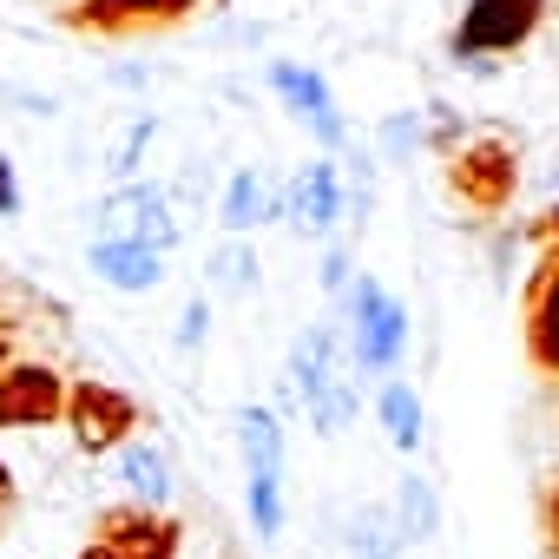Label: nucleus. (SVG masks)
<instances>
[{
  "mask_svg": "<svg viewBox=\"0 0 559 559\" xmlns=\"http://www.w3.org/2000/svg\"><path fill=\"white\" fill-rule=\"evenodd\" d=\"M448 191L480 211V217H500L520 191V152L500 139V132H474L448 152Z\"/></svg>",
  "mask_w": 559,
  "mask_h": 559,
  "instance_id": "obj_1",
  "label": "nucleus"
},
{
  "mask_svg": "<svg viewBox=\"0 0 559 559\" xmlns=\"http://www.w3.org/2000/svg\"><path fill=\"white\" fill-rule=\"evenodd\" d=\"M349 362L356 369H395L408 349V304H395L376 276H356L349 290Z\"/></svg>",
  "mask_w": 559,
  "mask_h": 559,
  "instance_id": "obj_2",
  "label": "nucleus"
},
{
  "mask_svg": "<svg viewBox=\"0 0 559 559\" xmlns=\"http://www.w3.org/2000/svg\"><path fill=\"white\" fill-rule=\"evenodd\" d=\"M139 402L112 382H67V428H73V448L80 454H112V448H132L139 435Z\"/></svg>",
  "mask_w": 559,
  "mask_h": 559,
  "instance_id": "obj_3",
  "label": "nucleus"
},
{
  "mask_svg": "<svg viewBox=\"0 0 559 559\" xmlns=\"http://www.w3.org/2000/svg\"><path fill=\"white\" fill-rule=\"evenodd\" d=\"M546 0H467V14L448 40L454 60H487V53H513L539 34Z\"/></svg>",
  "mask_w": 559,
  "mask_h": 559,
  "instance_id": "obj_4",
  "label": "nucleus"
},
{
  "mask_svg": "<svg viewBox=\"0 0 559 559\" xmlns=\"http://www.w3.org/2000/svg\"><path fill=\"white\" fill-rule=\"evenodd\" d=\"M178 217H171V198L158 191V185H145V178H132V185H112L106 198H99V237H119V243H145V250H171L178 243Z\"/></svg>",
  "mask_w": 559,
  "mask_h": 559,
  "instance_id": "obj_5",
  "label": "nucleus"
},
{
  "mask_svg": "<svg viewBox=\"0 0 559 559\" xmlns=\"http://www.w3.org/2000/svg\"><path fill=\"white\" fill-rule=\"evenodd\" d=\"M67 421V376L53 362H8L0 369V428H53Z\"/></svg>",
  "mask_w": 559,
  "mask_h": 559,
  "instance_id": "obj_6",
  "label": "nucleus"
},
{
  "mask_svg": "<svg viewBox=\"0 0 559 559\" xmlns=\"http://www.w3.org/2000/svg\"><path fill=\"white\" fill-rule=\"evenodd\" d=\"M198 8V0H73L60 14L73 34H106V40H126V34H152V27H171Z\"/></svg>",
  "mask_w": 559,
  "mask_h": 559,
  "instance_id": "obj_7",
  "label": "nucleus"
},
{
  "mask_svg": "<svg viewBox=\"0 0 559 559\" xmlns=\"http://www.w3.org/2000/svg\"><path fill=\"white\" fill-rule=\"evenodd\" d=\"M270 93L284 99V106H290L304 126H310V139H317V145H330V152H336V145L349 139V119L336 112V99H330L323 73H310V67H290V60H276V67H270Z\"/></svg>",
  "mask_w": 559,
  "mask_h": 559,
  "instance_id": "obj_8",
  "label": "nucleus"
},
{
  "mask_svg": "<svg viewBox=\"0 0 559 559\" xmlns=\"http://www.w3.org/2000/svg\"><path fill=\"white\" fill-rule=\"evenodd\" d=\"M99 546L112 559H178V526L158 507L126 500V507H106L99 513Z\"/></svg>",
  "mask_w": 559,
  "mask_h": 559,
  "instance_id": "obj_9",
  "label": "nucleus"
},
{
  "mask_svg": "<svg viewBox=\"0 0 559 559\" xmlns=\"http://www.w3.org/2000/svg\"><path fill=\"white\" fill-rule=\"evenodd\" d=\"M284 217H290L304 237H330V230L343 224V171H336V158H310V165L290 178Z\"/></svg>",
  "mask_w": 559,
  "mask_h": 559,
  "instance_id": "obj_10",
  "label": "nucleus"
},
{
  "mask_svg": "<svg viewBox=\"0 0 559 559\" xmlns=\"http://www.w3.org/2000/svg\"><path fill=\"white\" fill-rule=\"evenodd\" d=\"M349 369H356V362H349V343H343V336H336L330 323L304 330V336H297V349H290V382H297L304 408H310L317 395H330L336 382H356Z\"/></svg>",
  "mask_w": 559,
  "mask_h": 559,
  "instance_id": "obj_11",
  "label": "nucleus"
},
{
  "mask_svg": "<svg viewBox=\"0 0 559 559\" xmlns=\"http://www.w3.org/2000/svg\"><path fill=\"white\" fill-rule=\"evenodd\" d=\"M520 310H526V362L559 382V270L526 276V304Z\"/></svg>",
  "mask_w": 559,
  "mask_h": 559,
  "instance_id": "obj_12",
  "label": "nucleus"
},
{
  "mask_svg": "<svg viewBox=\"0 0 559 559\" xmlns=\"http://www.w3.org/2000/svg\"><path fill=\"white\" fill-rule=\"evenodd\" d=\"M86 263H93L99 284H112V290H158V284H165V257H158V250H145V243L93 237Z\"/></svg>",
  "mask_w": 559,
  "mask_h": 559,
  "instance_id": "obj_13",
  "label": "nucleus"
},
{
  "mask_svg": "<svg viewBox=\"0 0 559 559\" xmlns=\"http://www.w3.org/2000/svg\"><path fill=\"white\" fill-rule=\"evenodd\" d=\"M389 520H395L402 546H421V539H435V533H441V493H435V480H428V474H402Z\"/></svg>",
  "mask_w": 559,
  "mask_h": 559,
  "instance_id": "obj_14",
  "label": "nucleus"
},
{
  "mask_svg": "<svg viewBox=\"0 0 559 559\" xmlns=\"http://www.w3.org/2000/svg\"><path fill=\"white\" fill-rule=\"evenodd\" d=\"M217 217H224V230H230V237H243V230H257L263 217H284V198H270V185H263L257 171H237V178L224 185Z\"/></svg>",
  "mask_w": 559,
  "mask_h": 559,
  "instance_id": "obj_15",
  "label": "nucleus"
},
{
  "mask_svg": "<svg viewBox=\"0 0 559 559\" xmlns=\"http://www.w3.org/2000/svg\"><path fill=\"white\" fill-rule=\"evenodd\" d=\"M237 441H243V467L250 474H284V428L270 408H243L237 415Z\"/></svg>",
  "mask_w": 559,
  "mask_h": 559,
  "instance_id": "obj_16",
  "label": "nucleus"
},
{
  "mask_svg": "<svg viewBox=\"0 0 559 559\" xmlns=\"http://www.w3.org/2000/svg\"><path fill=\"white\" fill-rule=\"evenodd\" d=\"M376 415H382L389 448H402V454H415V448H421V395H415L408 382H389V389H382V402H376Z\"/></svg>",
  "mask_w": 559,
  "mask_h": 559,
  "instance_id": "obj_17",
  "label": "nucleus"
},
{
  "mask_svg": "<svg viewBox=\"0 0 559 559\" xmlns=\"http://www.w3.org/2000/svg\"><path fill=\"white\" fill-rule=\"evenodd\" d=\"M119 480L132 487V500H139V507H165V493H171V467H165V454H158V448H126Z\"/></svg>",
  "mask_w": 559,
  "mask_h": 559,
  "instance_id": "obj_18",
  "label": "nucleus"
},
{
  "mask_svg": "<svg viewBox=\"0 0 559 559\" xmlns=\"http://www.w3.org/2000/svg\"><path fill=\"white\" fill-rule=\"evenodd\" d=\"M349 552H356V559H395V552H402V533H395L389 507H356V520H349Z\"/></svg>",
  "mask_w": 559,
  "mask_h": 559,
  "instance_id": "obj_19",
  "label": "nucleus"
},
{
  "mask_svg": "<svg viewBox=\"0 0 559 559\" xmlns=\"http://www.w3.org/2000/svg\"><path fill=\"white\" fill-rule=\"evenodd\" d=\"M257 284V250L243 243V237H230V243H217V257H211V290H250Z\"/></svg>",
  "mask_w": 559,
  "mask_h": 559,
  "instance_id": "obj_20",
  "label": "nucleus"
},
{
  "mask_svg": "<svg viewBox=\"0 0 559 559\" xmlns=\"http://www.w3.org/2000/svg\"><path fill=\"white\" fill-rule=\"evenodd\" d=\"M250 526L257 539L284 533V474H250Z\"/></svg>",
  "mask_w": 559,
  "mask_h": 559,
  "instance_id": "obj_21",
  "label": "nucleus"
},
{
  "mask_svg": "<svg viewBox=\"0 0 559 559\" xmlns=\"http://www.w3.org/2000/svg\"><path fill=\"white\" fill-rule=\"evenodd\" d=\"M152 132H158L152 119H132V126L119 132V145H112V178H119V185H132V178H139V158H145Z\"/></svg>",
  "mask_w": 559,
  "mask_h": 559,
  "instance_id": "obj_22",
  "label": "nucleus"
},
{
  "mask_svg": "<svg viewBox=\"0 0 559 559\" xmlns=\"http://www.w3.org/2000/svg\"><path fill=\"white\" fill-rule=\"evenodd\" d=\"M533 250H539V270H559V204L533 217Z\"/></svg>",
  "mask_w": 559,
  "mask_h": 559,
  "instance_id": "obj_23",
  "label": "nucleus"
},
{
  "mask_svg": "<svg viewBox=\"0 0 559 559\" xmlns=\"http://www.w3.org/2000/svg\"><path fill=\"white\" fill-rule=\"evenodd\" d=\"M539 539H546V552L559 559V480L539 493Z\"/></svg>",
  "mask_w": 559,
  "mask_h": 559,
  "instance_id": "obj_24",
  "label": "nucleus"
},
{
  "mask_svg": "<svg viewBox=\"0 0 559 559\" xmlns=\"http://www.w3.org/2000/svg\"><path fill=\"white\" fill-rule=\"evenodd\" d=\"M408 145H421V119L415 112L389 119V132H382V152H408Z\"/></svg>",
  "mask_w": 559,
  "mask_h": 559,
  "instance_id": "obj_25",
  "label": "nucleus"
},
{
  "mask_svg": "<svg viewBox=\"0 0 559 559\" xmlns=\"http://www.w3.org/2000/svg\"><path fill=\"white\" fill-rule=\"evenodd\" d=\"M204 323H211V317H204V304L191 297V304H185V317H178V343H185V349H198V343H204Z\"/></svg>",
  "mask_w": 559,
  "mask_h": 559,
  "instance_id": "obj_26",
  "label": "nucleus"
},
{
  "mask_svg": "<svg viewBox=\"0 0 559 559\" xmlns=\"http://www.w3.org/2000/svg\"><path fill=\"white\" fill-rule=\"evenodd\" d=\"M21 211V185H14V165H8V152H0V217H14Z\"/></svg>",
  "mask_w": 559,
  "mask_h": 559,
  "instance_id": "obj_27",
  "label": "nucleus"
},
{
  "mask_svg": "<svg viewBox=\"0 0 559 559\" xmlns=\"http://www.w3.org/2000/svg\"><path fill=\"white\" fill-rule=\"evenodd\" d=\"M323 284H330V290H349V250H330V263H323Z\"/></svg>",
  "mask_w": 559,
  "mask_h": 559,
  "instance_id": "obj_28",
  "label": "nucleus"
},
{
  "mask_svg": "<svg viewBox=\"0 0 559 559\" xmlns=\"http://www.w3.org/2000/svg\"><path fill=\"white\" fill-rule=\"evenodd\" d=\"M8 507H14V474H8V461H0V520H8Z\"/></svg>",
  "mask_w": 559,
  "mask_h": 559,
  "instance_id": "obj_29",
  "label": "nucleus"
},
{
  "mask_svg": "<svg viewBox=\"0 0 559 559\" xmlns=\"http://www.w3.org/2000/svg\"><path fill=\"white\" fill-rule=\"evenodd\" d=\"M8 362H14V336H8V330H0V369H8Z\"/></svg>",
  "mask_w": 559,
  "mask_h": 559,
  "instance_id": "obj_30",
  "label": "nucleus"
},
{
  "mask_svg": "<svg viewBox=\"0 0 559 559\" xmlns=\"http://www.w3.org/2000/svg\"><path fill=\"white\" fill-rule=\"evenodd\" d=\"M80 559H112V552H106V546H99V539H93V546H86V552H80Z\"/></svg>",
  "mask_w": 559,
  "mask_h": 559,
  "instance_id": "obj_31",
  "label": "nucleus"
}]
</instances>
